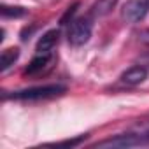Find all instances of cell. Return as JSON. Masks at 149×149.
<instances>
[{
    "mask_svg": "<svg viewBox=\"0 0 149 149\" xmlns=\"http://www.w3.org/2000/svg\"><path fill=\"white\" fill-rule=\"evenodd\" d=\"M67 91L65 84H44V86H32L25 90L13 91L11 95L4 93V100L13 98V100H46V98H54L60 97Z\"/></svg>",
    "mask_w": 149,
    "mask_h": 149,
    "instance_id": "1",
    "label": "cell"
},
{
    "mask_svg": "<svg viewBox=\"0 0 149 149\" xmlns=\"http://www.w3.org/2000/svg\"><path fill=\"white\" fill-rule=\"evenodd\" d=\"M91 32H93V23L91 18H76L72 19L67 30V40L70 46H84L90 39H91Z\"/></svg>",
    "mask_w": 149,
    "mask_h": 149,
    "instance_id": "2",
    "label": "cell"
},
{
    "mask_svg": "<svg viewBox=\"0 0 149 149\" xmlns=\"http://www.w3.org/2000/svg\"><path fill=\"white\" fill-rule=\"evenodd\" d=\"M149 144V133H119L97 142L93 147H135Z\"/></svg>",
    "mask_w": 149,
    "mask_h": 149,
    "instance_id": "3",
    "label": "cell"
},
{
    "mask_svg": "<svg viewBox=\"0 0 149 149\" xmlns=\"http://www.w3.org/2000/svg\"><path fill=\"white\" fill-rule=\"evenodd\" d=\"M149 14V0H128L121 9V18L126 23H139Z\"/></svg>",
    "mask_w": 149,
    "mask_h": 149,
    "instance_id": "4",
    "label": "cell"
},
{
    "mask_svg": "<svg viewBox=\"0 0 149 149\" xmlns=\"http://www.w3.org/2000/svg\"><path fill=\"white\" fill-rule=\"evenodd\" d=\"M147 76H149L147 67H144V65H133V67L126 68V70L121 74V77H119V79H121L123 84L137 86V84L144 83V81L147 79Z\"/></svg>",
    "mask_w": 149,
    "mask_h": 149,
    "instance_id": "5",
    "label": "cell"
},
{
    "mask_svg": "<svg viewBox=\"0 0 149 149\" xmlns=\"http://www.w3.org/2000/svg\"><path fill=\"white\" fill-rule=\"evenodd\" d=\"M51 60H53V53H37L30 60L28 67L25 68V76H35V74H40L42 70L47 68Z\"/></svg>",
    "mask_w": 149,
    "mask_h": 149,
    "instance_id": "6",
    "label": "cell"
},
{
    "mask_svg": "<svg viewBox=\"0 0 149 149\" xmlns=\"http://www.w3.org/2000/svg\"><path fill=\"white\" fill-rule=\"evenodd\" d=\"M58 40H60V30H58V28L47 30V32L42 33V37L37 40L35 51H37V53H53V49H54V46L58 44Z\"/></svg>",
    "mask_w": 149,
    "mask_h": 149,
    "instance_id": "7",
    "label": "cell"
},
{
    "mask_svg": "<svg viewBox=\"0 0 149 149\" xmlns=\"http://www.w3.org/2000/svg\"><path fill=\"white\" fill-rule=\"evenodd\" d=\"M116 4H118V0H95V4L90 9V14L93 18H104L109 13H112Z\"/></svg>",
    "mask_w": 149,
    "mask_h": 149,
    "instance_id": "8",
    "label": "cell"
},
{
    "mask_svg": "<svg viewBox=\"0 0 149 149\" xmlns=\"http://www.w3.org/2000/svg\"><path fill=\"white\" fill-rule=\"evenodd\" d=\"M19 58V49L18 47H7L0 54V72H6L9 67H13Z\"/></svg>",
    "mask_w": 149,
    "mask_h": 149,
    "instance_id": "9",
    "label": "cell"
},
{
    "mask_svg": "<svg viewBox=\"0 0 149 149\" xmlns=\"http://www.w3.org/2000/svg\"><path fill=\"white\" fill-rule=\"evenodd\" d=\"M0 11H2V16L4 18H23L28 13L21 6H7V4H4L2 7H0Z\"/></svg>",
    "mask_w": 149,
    "mask_h": 149,
    "instance_id": "10",
    "label": "cell"
},
{
    "mask_svg": "<svg viewBox=\"0 0 149 149\" xmlns=\"http://www.w3.org/2000/svg\"><path fill=\"white\" fill-rule=\"evenodd\" d=\"M79 6H81L79 2H74V4H72V6H70L68 9H67V13H65V14L61 16V19H60V25H68V23L72 21V18H74V14H76V13H77V9H79Z\"/></svg>",
    "mask_w": 149,
    "mask_h": 149,
    "instance_id": "11",
    "label": "cell"
},
{
    "mask_svg": "<svg viewBox=\"0 0 149 149\" xmlns=\"http://www.w3.org/2000/svg\"><path fill=\"white\" fill-rule=\"evenodd\" d=\"M86 139H88V135L84 133V135H79V137H76V139H68V140H60V142H54V144H49V146H68V147H76V146L83 144V142H84Z\"/></svg>",
    "mask_w": 149,
    "mask_h": 149,
    "instance_id": "12",
    "label": "cell"
},
{
    "mask_svg": "<svg viewBox=\"0 0 149 149\" xmlns=\"http://www.w3.org/2000/svg\"><path fill=\"white\" fill-rule=\"evenodd\" d=\"M35 30H37V26H35V25H33V26H30V28H28V26H26V28H23V30H21V40H23V42H26V40L30 39V35H32Z\"/></svg>",
    "mask_w": 149,
    "mask_h": 149,
    "instance_id": "13",
    "label": "cell"
},
{
    "mask_svg": "<svg viewBox=\"0 0 149 149\" xmlns=\"http://www.w3.org/2000/svg\"><path fill=\"white\" fill-rule=\"evenodd\" d=\"M139 40H140L142 44H147V46H149V28L139 32Z\"/></svg>",
    "mask_w": 149,
    "mask_h": 149,
    "instance_id": "14",
    "label": "cell"
},
{
    "mask_svg": "<svg viewBox=\"0 0 149 149\" xmlns=\"http://www.w3.org/2000/svg\"><path fill=\"white\" fill-rule=\"evenodd\" d=\"M140 60H142V61H146V63H149V53H147V54H144Z\"/></svg>",
    "mask_w": 149,
    "mask_h": 149,
    "instance_id": "15",
    "label": "cell"
}]
</instances>
